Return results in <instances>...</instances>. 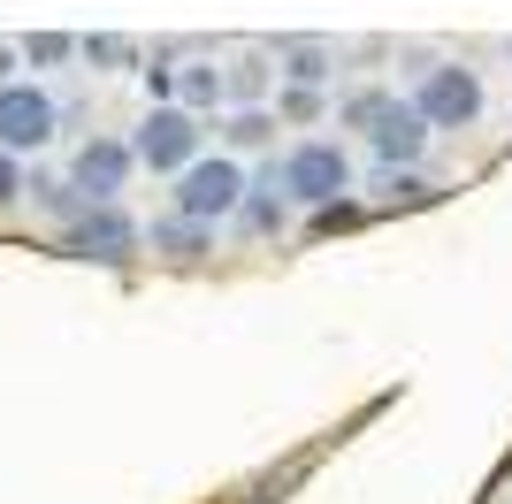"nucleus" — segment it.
<instances>
[{
  "instance_id": "obj_4",
  "label": "nucleus",
  "mask_w": 512,
  "mask_h": 504,
  "mask_svg": "<svg viewBox=\"0 0 512 504\" xmlns=\"http://www.w3.org/2000/svg\"><path fill=\"white\" fill-rule=\"evenodd\" d=\"M199 146H207L199 115H184V107H146V123L130 138V161L153 168V176H184V168L199 161Z\"/></svg>"
},
{
  "instance_id": "obj_12",
  "label": "nucleus",
  "mask_w": 512,
  "mask_h": 504,
  "mask_svg": "<svg viewBox=\"0 0 512 504\" xmlns=\"http://www.w3.org/2000/svg\"><path fill=\"white\" fill-rule=\"evenodd\" d=\"M176 107H184V115H214V107H222V69L214 62H176Z\"/></svg>"
},
{
  "instance_id": "obj_18",
  "label": "nucleus",
  "mask_w": 512,
  "mask_h": 504,
  "mask_svg": "<svg viewBox=\"0 0 512 504\" xmlns=\"http://www.w3.org/2000/svg\"><path fill=\"white\" fill-rule=\"evenodd\" d=\"M360 222H367V207H360V199H352V191H344V199H329V207H314V214H306V230H314V237L360 230Z\"/></svg>"
},
{
  "instance_id": "obj_23",
  "label": "nucleus",
  "mask_w": 512,
  "mask_h": 504,
  "mask_svg": "<svg viewBox=\"0 0 512 504\" xmlns=\"http://www.w3.org/2000/svg\"><path fill=\"white\" fill-rule=\"evenodd\" d=\"M23 184H31V176H23V161H8V153H0V207H16Z\"/></svg>"
},
{
  "instance_id": "obj_9",
  "label": "nucleus",
  "mask_w": 512,
  "mask_h": 504,
  "mask_svg": "<svg viewBox=\"0 0 512 504\" xmlns=\"http://www.w3.org/2000/svg\"><path fill=\"white\" fill-rule=\"evenodd\" d=\"M230 222L245 237H283L291 230V199H283V184H276V161L260 168V176H245V199H237Z\"/></svg>"
},
{
  "instance_id": "obj_17",
  "label": "nucleus",
  "mask_w": 512,
  "mask_h": 504,
  "mask_svg": "<svg viewBox=\"0 0 512 504\" xmlns=\"http://www.w3.org/2000/svg\"><path fill=\"white\" fill-rule=\"evenodd\" d=\"M77 62H92V69H130V62H138V46H130L123 31H92V39H77Z\"/></svg>"
},
{
  "instance_id": "obj_8",
  "label": "nucleus",
  "mask_w": 512,
  "mask_h": 504,
  "mask_svg": "<svg viewBox=\"0 0 512 504\" xmlns=\"http://www.w3.org/2000/svg\"><path fill=\"white\" fill-rule=\"evenodd\" d=\"M367 146H375V168H383V176H413V161L428 153V123L413 115V100H390L383 123L367 130Z\"/></svg>"
},
{
  "instance_id": "obj_7",
  "label": "nucleus",
  "mask_w": 512,
  "mask_h": 504,
  "mask_svg": "<svg viewBox=\"0 0 512 504\" xmlns=\"http://www.w3.org/2000/svg\"><path fill=\"white\" fill-rule=\"evenodd\" d=\"M130 138H107V130H92L85 146H77V168H69V184L85 191L92 207H115V191L130 184Z\"/></svg>"
},
{
  "instance_id": "obj_14",
  "label": "nucleus",
  "mask_w": 512,
  "mask_h": 504,
  "mask_svg": "<svg viewBox=\"0 0 512 504\" xmlns=\"http://www.w3.org/2000/svg\"><path fill=\"white\" fill-rule=\"evenodd\" d=\"M23 191H31V199H39V207L54 214V222H62V230H69V222H77V214L92 207L85 191H77V184H62V176H31V184H23Z\"/></svg>"
},
{
  "instance_id": "obj_15",
  "label": "nucleus",
  "mask_w": 512,
  "mask_h": 504,
  "mask_svg": "<svg viewBox=\"0 0 512 504\" xmlns=\"http://www.w3.org/2000/svg\"><path fill=\"white\" fill-rule=\"evenodd\" d=\"M222 138H230L237 153H260V146H276V115H268V107H237L230 123H222Z\"/></svg>"
},
{
  "instance_id": "obj_1",
  "label": "nucleus",
  "mask_w": 512,
  "mask_h": 504,
  "mask_svg": "<svg viewBox=\"0 0 512 504\" xmlns=\"http://www.w3.org/2000/svg\"><path fill=\"white\" fill-rule=\"evenodd\" d=\"M276 184L291 207H329V199H344L352 191V153L337 146V138H299V146L276 161Z\"/></svg>"
},
{
  "instance_id": "obj_13",
  "label": "nucleus",
  "mask_w": 512,
  "mask_h": 504,
  "mask_svg": "<svg viewBox=\"0 0 512 504\" xmlns=\"http://www.w3.org/2000/svg\"><path fill=\"white\" fill-rule=\"evenodd\" d=\"M268 84H276V69L260 62V54L222 62V107H260V100H268Z\"/></svg>"
},
{
  "instance_id": "obj_19",
  "label": "nucleus",
  "mask_w": 512,
  "mask_h": 504,
  "mask_svg": "<svg viewBox=\"0 0 512 504\" xmlns=\"http://www.w3.org/2000/svg\"><path fill=\"white\" fill-rule=\"evenodd\" d=\"M398 100V92H390V84H367V92H352V100H344V130H375L383 123V107Z\"/></svg>"
},
{
  "instance_id": "obj_22",
  "label": "nucleus",
  "mask_w": 512,
  "mask_h": 504,
  "mask_svg": "<svg viewBox=\"0 0 512 504\" xmlns=\"http://www.w3.org/2000/svg\"><path fill=\"white\" fill-rule=\"evenodd\" d=\"M390 207H436V184H421V176H383Z\"/></svg>"
},
{
  "instance_id": "obj_16",
  "label": "nucleus",
  "mask_w": 512,
  "mask_h": 504,
  "mask_svg": "<svg viewBox=\"0 0 512 504\" xmlns=\"http://www.w3.org/2000/svg\"><path fill=\"white\" fill-rule=\"evenodd\" d=\"M69 54H77V39H69V31H31V39L16 46V62H23V69H62Z\"/></svg>"
},
{
  "instance_id": "obj_24",
  "label": "nucleus",
  "mask_w": 512,
  "mask_h": 504,
  "mask_svg": "<svg viewBox=\"0 0 512 504\" xmlns=\"http://www.w3.org/2000/svg\"><path fill=\"white\" fill-rule=\"evenodd\" d=\"M8 69H16V46H0V84H16Z\"/></svg>"
},
{
  "instance_id": "obj_3",
  "label": "nucleus",
  "mask_w": 512,
  "mask_h": 504,
  "mask_svg": "<svg viewBox=\"0 0 512 504\" xmlns=\"http://www.w3.org/2000/svg\"><path fill=\"white\" fill-rule=\"evenodd\" d=\"M237 199H245V168H237L230 153H199V161L176 176V214H184V222H199V230L230 222Z\"/></svg>"
},
{
  "instance_id": "obj_20",
  "label": "nucleus",
  "mask_w": 512,
  "mask_h": 504,
  "mask_svg": "<svg viewBox=\"0 0 512 504\" xmlns=\"http://www.w3.org/2000/svg\"><path fill=\"white\" fill-rule=\"evenodd\" d=\"M138 77H146V100H153V107H176V62H169V54L138 62Z\"/></svg>"
},
{
  "instance_id": "obj_10",
  "label": "nucleus",
  "mask_w": 512,
  "mask_h": 504,
  "mask_svg": "<svg viewBox=\"0 0 512 504\" xmlns=\"http://www.w3.org/2000/svg\"><path fill=\"white\" fill-rule=\"evenodd\" d=\"M276 77L299 84V92H321V84L337 77V46H321V39H283V46H276Z\"/></svg>"
},
{
  "instance_id": "obj_21",
  "label": "nucleus",
  "mask_w": 512,
  "mask_h": 504,
  "mask_svg": "<svg viewBox=\"0 0 512 504\" xmlns=\"http://www.w3.org/2000/svg\"><path fill=\"white\" fill-rule=\"evenodd\" d=\"M321 107H329V100H321V92H299V84H283V92H276L283 123H321Z\"/></svg>"
},
{
  "instance_id": "obj_5",
  "label": "nucleus",
  "mask_w": 512,
  "mask_h": 504,
  "mask_svg": "<svg viewBox=\"0 0 512 504\" xmlns=\"http://www.w3.org/2000/svg\"><path fill=\"white\" fill-rule=\"evenodd\" d=\"M54 130H62V107L46 84H0V153L8 161L54 146Z\"/></svg>"
},
{
  "instance_id": "obj_6",
  "label": "nucleus",
  "mask_w": 512,
  "mask_h": 504,
  "mask_svg": "<svg viewBox=\"0 0 512 504\" xmlns=\"http://www.w3.org/2000/svg\"><path fill=\"white\" fill-rule=\"evenodd\" d=\"M138 245H146V230H138L123 207H85V214L62 230V252H69V260H100V268L138 260Z\"/></svg>"
},
{
  "instance_id": "obj_2",
  "label": "nucleus",
  "mask_w": 512,
  "mask_h": 504,
  "mask_svg": "<svg viewBox=\"0 0 512 504\" xmlns=\"http://www.w3.org/2000/svg\"><path fill=\"white\" fill-rule=\"evenodd\" d=\"M413 115H421L428 130H467V123H482V77H474L467 62H428L421 77H413Z\"/></svg>"
},
{
  "instance_id": "obj_11",
  "label": "nucleus",
  "mask_w": 512,
  "mask_h": 504,
  "mask_svg": "<svg viewBox=\"0 0 512 504\" xmlns=\"http://www.w3.org/2000/svg\"><path fill=\"white\" fill-rule=\"evenodd\" d=\"M146 245L161 252V260H207L214 252V230H199V222H184V214H161L146 230Z\"/></svg>"
}]
</instances>
